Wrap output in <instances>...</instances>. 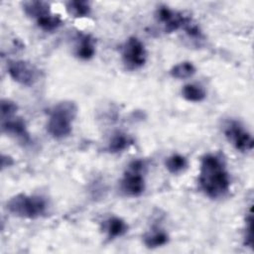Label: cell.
Here are the masks:
<instances>
[{
	"instance_id": "20",
	"label": "cell",
	"mask_w": 254,
	"mask_h": 254,
	"mask_svg": "<svg viewBox=\"0 0 254 254\" xmlns=\"http://www.w3.org/2000/svg\"><path fill=\"white\" fill-rule=\"evenodd\" d=\"M18 110V105L9 99H2L1 101V118L7 119L15 116Z\"/></svg>"
},
{
	"instance_id": "10",
	"label": "cell",
	"mask_w": 254,
	"mask_h": 254,
	"mask_svg": "<svg viewBox=\"0 0 254 254\" xmlns=\"http://www.w3.org/2000/svg\"><path fill=\"white\" fill-rule=\"evenodd\" d=\"M95 54L94 40L90 35L87 34H78L77 44L75 47V55L77 58L87 61L93 58Z\"/></svg>"
},
{
	"instance_id": "16",
	"label": "cell",
	"mask_w": 254,
	"mask_h": 254,
	"mask_svg": "<svg viewBox=\"0 0 254 254\" xmlns=\"http://www.w3.org/2000/svg\"><path fill=\"white\" fill-rule=\"evenodd\" d=\"M171 75L178 79H186L195 73V67L190 62H182L174 65L170 71Z\"/></svg>"
},
{
	"instance_id": "8",
	"label": "cell",
	"mask_w": 254,
	"mask_h": 254,
	"mask_svg": "<svg viewBox=\"0 0 254 254\" xmlns=\"http://www.w3.org/2000/svg\"><path fill=\"white\" fill-rule=\"evenodd\" d=\"M157 18L163 23L167 33H173L181 28L184 29L187 24L191 21V18L182 13L174 12L166 6H162L157 10Z\"/></svg>"
},
{
	"instance_id": "14",
	"label": "cell",
	"mask_w": 254,
	"mask_h": 254,
	"mask_svg": "<svg viewBox=\"0 0 254 254\" xmlns=\"http://www.w3.org/2000/svg\"><path fill=\"white\" fill-rule=\"evenodd\" d=\"M182 94L186 100L191 102H200L206 96L205 90L200 85L192 83L186 84L182 89Z\"/></svg>"
},
{
	"instance_id": "7",
	"label": "cell",
	"mask_w": 254,
	"mask_h": 254,
	"mask_svg": "<svg viewBox=\"0 0 254 254\" xmlns=\"http://www.w3.org/2000/svg\"><path fill=\"white\" fill-rule=\"evenodd\" d=\"M224 134L227 140L240 152H249L253 149V138L243 126L237 121H229L225 128Z\"/></svg>"
},
{
	"instance_id": "3",
	"label": "cell",
	"mask_w": 254,
	"mask_h": 254,
	"mask_svg": "<svg viewBox=\"0 0 254 254\" xmlns=\"http://www.w3.org/2000/svg\"><path fill=\"white\" fill-rule=\"evenodd\" d=\"M7 209L15 216L35 219L46 213L47 201L41 195L19 193L8 200Z\"/></svg>"
},
{
	"instance_id": "18",
	"label": "cell",
	"mask_w": 254,
	"mask_h": 254,
	"mask_svg": "<svg viewBox=\"0 0 254 254\" xmlns=\"http://www.w3.org/2000/svg\"><path fill=\"white\" fill-rule=\"evenodd\" d=\"M67 12L75 18L86 17L90 14V4L87 1H69L66 3Z\"/></svg>"
},
{
	"instance_id": "13",
	"label": "cell",
	"mask_w": 254,
	"mask_h": 254,
	"mask_svg": "<svg viewBox=\"0 0 254 254\" xmlns=\"http://www.w3.org/2000/svg\"><path fill=\"white\" fill-rule=\"evenodd\" d=\"M169 241L168 234L160 229L159 227H154L144 235V243L148 248H156L167 244Z\"/></svg>"
},
{
	"instance_id": "6",
	"label": "cell",
	"mask_w": 254,
	"mask_h": 254,
	"mask_svg": "<svg viewBox=\"0 0 254 254\" xmlns=\"http://www.w3.org/2000/svg\"><path fill=\"white\" fill-rule=\"evenodd\" d=\"M8 73L13 80L25 86L33 85L39 77L37 67L23 60L11 61L8 64Z\"/></svg>"
},
{
	"instance_id": "21",
	"label": "cell",
	"mask_w": 254,
	"mask_h": 254,
	"mask_svg": "<svg viewBox=\"0 0 254 254\" xmlns=\"http://www.w3.org/2000/svg\"><path fill=\"white\" fill-rule=\"evenodd\" d=\"M245 245L252 247L253 245V215L250 207L248 215L246 217V228H245Z\"/></svg>"
},
{
	"instance_id": "2",
	"label": "cell",
	"mask_w": 254,
	"mask_h": 254,
	"mask_svg": "<svg viewBox=\"0 0 254 254\" xmlns=\"http://www.w3.org/2000/svg\"><path fill=\"white\" fill-rule=\"evenodd\" d=\"M77 115V105L70 100L61 101L56 104L49 116L47 130L55 139L66 138L72 130V122Z\"/></svg>"
},
{
	"instance_id": "5",
	"label": "cell",
	"mask_w": 254,
	"mask_h": 254,
	"mask_svg": "<svg viewBox=\"0 0 254 254\" xmlns=\"http://www.w3.org/2000/svg\"><path fill=\"white\" fill-rule=\"evenodd\" d=\"M122 60L128 69L142 67L147 61V52L143 43L136 37H130L122 49Z\"/></svg>"
},
{
	"instance_id": "4",
	"label": "cell",
	"mask_w": 254,
	"mask_h": 254,
	"mask_svg": "<svg viewBox=\"0 0 254 254\" xmlns=\"http://www.w3.org/2000/svg\"><path fill=\"white\" fill-rule=\"evenodd\" d=\"M145 163L142 160H134L129 165L121 180V190L129 196H139L145 190L143 172Z\"/></svg>"
},
{
	"instance_id": "9",
	"label": "cell",
	"mask_w": 254,
	"mask_h": 254,
	"mask_svg": "<svg viewBox=\"0 0 254 254\" xmlns=\"http://www.w3.org/2000/svg\"><path fill=\"white\" fill-rule=\"evenodd\" d=\"M1 128L4 133H7L11 136H14L22 143L30 142V135L27 130L25 121L20 117H10L7 119H2Z\"/></svg>"
},
{
	"instance_id": "17",
	"label": "cell",
	"mask_w": 254,
	"mask_h": 254,
	"mask_svg": "<svg viewBox=\"0 0 254 254\" xmlns=\"http://www.w3.org/2000/svg\"><path fill=\"white\" fill-rule=\"evenodd\" d=\"M165 166L167 170L172 174H179L187 169L188 167V161L186 157L180 154H173L172 156L168 157Z\"/></svg>"
},
{
	"instance_id": "15",
	"label": "cell",
	"mask_w": 254,
	"mask_h": 254,
	"mask_svg": "<svg viewBox=\"0 0 254 254\" xmlns=\"http://www.w3.org/2000/svg\"><path fill=\"white\" fill-rule=\"evenodd\" d=\"M130 144H132V140L126 134L117 132L111 137L108 143V151L111 153H119L127 149Z\"/></svg>"
},
{
	"instance_id": "11",
	"label": "cell",
	"mask_w": 254,
	"mask_h": 254,
	"mask_svg": "<svg viewBox=\"0 0 254 254\" xmlns=\"http://www.w3.org/2000/svg\"><path fill=\"white\" fill-rule=\"evenodd\" d=\"M24 12L27 16L36 20L51 14L50 5L45 1H28L23 4Z\"/></svg>"
},
{
	"instance_id": "19",
	"label": "cell",
	"mask_w": 254,
	"mask_h": 254,
	"mask_svg": "<svg viewBox=\"0 0 254 254\" xmlns=\"http://www.w3.org/2000/svg\"><path fill=\"white\" fill-rule=\"evenodd\" d=\"M37 24L43 31L53 32L62 26L63 20L61 19L60 16L54 15L51 13L49 15H46V16L38 19Z\"/></svg>"
},
{
	"instance_id": "1",
	"label": "cell",
	"mask_w": 254,
	"mask_h": 254,
	"mask_svg": "<svg viewBox=\"0 0 254 254\" xmlns=\"http://www.w3.org/2000/svg\"><path fill=\"white\" fill-rule=\"evenodd\" d=\"M198 183L201 190L210 198H219L228 192L230 180L221 157L207 154L202 158Z\"/></svg>"
},
{
	"instance_id": "12",
	"label": "cell",
	"mask_w": 254,
	"mask_h": 254,
	"mask_svg": "<svg viewBox=\"0 0 254 254\" xmlns=\"http://www.w3.org/2000/svg\"><path fill=\"white\" fill-rule=\"evenodd\" d=\"M104 229L110 239L122 236L128 229L126 222L117 216L108 218L104 223Z\"/></svg>"
}]
</instances>
